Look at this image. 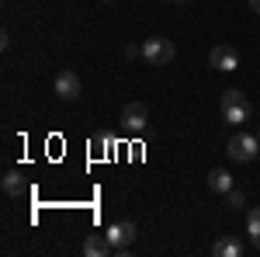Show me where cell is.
I'll return each instance as SVG.
<instances>
[{
	"label": "cell",
	"instance_id": "cell-2",
	"mask_svg": "<svg viewBox=\"0 0 260 257\" xmlns=\"http://www.w3.org/2000/svg\"><path fill=\"white\" fill-rule=\"evenodd\" d=\"M225 153H229V160H236V163H250V160H257V153H260V139L250 136V132H236V136L229 139Z\"/></svg>",
	"mask_w": 260,
	"mask_h": 257
},
{
	"label": "cell",
	"instance_id": "cell-15",
	"mask_svg": "<svg viewBox=\"0 0 260 257\" xmlns=\"http://www.w3.org/2000/svg\"><path fill=\"white\" fill-rule=\"evenodd\" d=\"M108 146H111V136H94V150H104V153H108Z\"/></svg>",
	"mask_w": 260,
	"mask_h": 257
},
{
	"label": "cell",
	"instance_id": "cell-21",
	"mask_svg": "<svg viewBox=\"0 0 260 257\" xmlns=\"http://www.w3.org/2000/svg\"><path fill=\"white\" fill-rule=\"evenodd\" d=\"M257 139H260V132H257Z\"/></svg>",
	"mask_w": 260,
	"mask_h": 257
},
{
	"label": "cell",
	"instance_id": "cell-13",
	"mask_svg": "<svg viewBox=\"0 0 260 257\" xmlns=\"http://www.w3.org/2000/svg\"><path fill=\"white\" fill-rule=\"evenodd\" d=\"M240 101H246V98H243V91H240V87H229V91H222L219 104H222V108H229V104H240Z\"/></svg>",
	"mask_w": 260,
	"mask_h": 257
},
{
	"label": "cell",
	"instance_id": "cell-5",
	"mask_svg": "<svg viewBox=\"0 0 260 257\" xmlns=\"http://www.w3.org/2000/svg\"><path fill=\"white\" fill-rule=\"evenodd\" d=\"M52 91H56V98H59V101H77L83 87H80V77H77L73 70H59L56 80H52Z\"/></svg>",
	"mask_w": 260,
	"mask_h": 257
},
{
	"label": "cell",
	"instance_id": "cell-7",
	"mask_svg": "<svg viewBox=\"0 0 260 257\" xmlns=\"http://www.w3.org/2000/svg\"><path fill=\"white\" fill-rule=\"evenodd\" d=\"M80 254H83V257H104V254H115V250H111L108 237H101V233H90V237L83 240Z\"/></svg>",
	"mask_w": 260,
	"mask_h": 257
},
{
	"label": "cell",
	"instance_id": "cell-14",
	"mask_svg": "<svg viewBox=\"0 0 260 257\" xmlns=\"http://www.w3.org/2000/svg\"><path fill=\"white\" fill-rule=\"evenodd\" d=\"M225 205H229V209H243V205H246V195H243L240 188H229V191H225Z\"/></svg>",
	"mask_w": 260,
	"mask_h": 257
},
{
	"label": "cell",
	"instance_id": "cell-3",
	"mask_svg": "<svg viewBox=\"0 0 260 257\" xmlns=\"http://www.w3.org/2000/svg\"><path fill=\"white\" fill-rule=\"evenodd\" d=\"M104 237H108V243H111L115 254H125V250L132 247V240H136V222H132V219H115V222L104 230Z\"/></svg>",
	"mask_w": 260,
	"mask_h": 257
},
{
	"label": "cell",
	"instance_id": "cell-1",
	"mask_svg": "<svg viewBox=\"0 0 260 257\" xmlns=\"http://www.w3.org/2000/svg\"><path fill=\"white\" fill-rule=\"evenodd\" d=\"M177 56V49H174V42L163 39V35H153V39L142 42V60L149 63V66H167V63Z\"/></svg>",
	"mask_w": 260,
	"mask_h": 257
},
{
	"label": "cell",
	"instance_id": "cell-20",
	"mask_svg": "<svg viewBox=\"0 0 260 257\" xmlns=\"http://www.w3.org/2000/svg\"><path fill=\"white\" fill-rule=\"evenodd\" d=\"M101 4H111V0H101Z\"/></svg>",
	"mask_w": 260,
	"mask_h": 257
},
{
	"label": "cell",
	"instance_id": "cell-16",
	"mask_svg": "<svg viewBox=\"0 0 260 257\" xmlns=\"http://www.w3.org/2000/svg\"><path fill=\"white\" fill-rule=\"evenodd\" d=\"M125 56H128V60H139V56H142V45H128V49H125Z\"/></svg>",
	"mask_w": 260,
	"mask_h": 257
},
{
	"label": "cell",
	"instance_id": "cell-18",
	"mask_svg": "<svg viewBox=\"0 0 260 257\" xmlns=\"http://www.w3.org/2000/svg\"><path fill=\"white\" fill-rule=\"evenodd\" d=\"M250 11H253V14H260V0H250Z\"/></svg>",
	"mask_w": 260,
	"mask_h": 257
},
{
	"label": "cell",
	"instance_id": "cell-9",
	"mask_svg": "<svg viewBox=\"0 0 260 257\" xmlns=\"http://www.w3.org/2000/svg\"><path fill=\"white\" fill-rule=\"evenodd\" d=\"M212 254L215 257H240L243 254V243L236 237H219L212 243Z\"/></svg>",
	"mask_w": 260,
	"mask_h": 257
},
{
	"label": "cell",
	"instance_id": "cell-10",
	"mask_svg": "<svg viewBox=\"0 0 260 257\" xmlns=\"http://www.w3.org/2000/svg\"><path fill=\"white\" fill-rule=\"evenodd\" d=\"M208 188H212L215 195H225V191L233 188V174H229L225 167H215V170L208 174Z\"/></svg>",
	"mask_w": 260,
	"mask_h": 257
},
{
	"label": "cell",
	"instance_id": "cell-4",
	"mask_svg": "<svg viewBox=\"0 0 260 257\" xmlns=\"http://www.w3.org/2000/svg\"><path fill=\"white\" fill-rule=\"evenodd\" d=\"M121 129L125 132H132V136H139V132H146V125H149V108L142 104V101H132V104H125L121 108Z\"/></svg>",
	"mask_w": 260,
	"mask_h": 257
},
{
	"label": "cell",
	"instance_id": "cell-8",
	"mask_svg": "<svg viewBox=\"0 0 260 257\" xmlns=\"http://www.w3.org/2000/svg\"><path fill=\"white\" fill-rule=\"evenodd\" d=\"M250 115H253L250 101H240V104L222 108V122H229V125H243V122H250Z\"/></svg>",
	"mask_w": 260,
	"mask_h": 257
},
{
	"label": "cell",
	"instance_id": "cell-17",
	"mask_svg": "<svg viewBox=\"0 0 260 257\" xmlns=\"http://www.w3.org/2000/svg\"><path fill=\"white\" fill-rule=\"evenodd\" d=\"M7 45H11V32L4 28V32H0V49H7Z\"/></svg>",
	"mask_w": 260,
	"mask_h": 257
},
{
	"label": "cell",
	"instance_id": "cell-6",
	"mask_svg": "<svg viewBox=\"0 0 260 257\" xmlns=\"http://www.w3.org/2000/svg\"><path fill=\"white\" fill-rule=\"evenodd\" d=\"M208 63L222 70V73H233V70H240V56H236V49L233 45H215L212 52H208Z\"/></svg>",
	"mask_w": 260,
	"mask_h": 257
},
{
	"label": "cell",
	"instance_id": "cell-12",
	"mask_svg": "<svg viewBox=\"0 0 260 257\" xmlns=\"http://www.w3.org/2000/svg\"><path fill=\"white\" fill-rule=\"evenodd\" d=\"M246 233H250V240H260V205L246 212Z\"/></svg>",
	"mask_w": 260,
	"mask_h": 257
},
{
	"label": "cell",
	"instance_id": "cell-11",
	"mask_svg": "<svg viewBox=\"0 0 260 257\" xmlns=\"http://www.w3.org/2000/svg\"><path fill=\"white\" fill-rule=\"evenodd\" d=\"M0 188H4V195H7V198H21V191H24V181H21L18 170H7V174L0 178Z\"/></svg>",
	"mask_w": 260,
	"mask_h": 257
},
{
	"label": "cell",
	"instance_id": "cell-19",
	"mask_svg": "<svg viewBox=\"0 0 260 257\" xmlns=\"http://www.w3.org/2000/svg\"><path fill=\"white\" fill-rule=\"evenodd\" d=\"M167 4H187V0H167Z\"/></svg>",
	"mask_w": 260,
	"mask_h": 257
}]
</instances>
